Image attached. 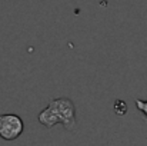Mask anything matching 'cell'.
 <instances>
[{
	"mask_svg": "<svg viewBox=\"0 0 147 146\" xmlns=\"http://www.w3.org/2000/svg\"><path fill=\"white\" fill-rule=\"evenodd\" d=\"M37 119L47 129L60 123L66 130L71 132L76 128V106L69 97L50 99L47 107L39 113Z\"/></svg>",
	"mask_w": 147,
	"mask_h": 146,
	"instance_id": "obj_1",
	"label": "cell"
},
{
	"mask_svg": "<svg viewBox=\"0 0 147 146\" xmlns=\"http://www.w3.org/2000/svg\"><path fill=\"white\" fill-rule=\"evenodd\" d=\"M24 130L23 119L14 113L0 115V138L4 141L17 139Z\"/></svg>",
	"mask_w": 147,
	"mask_h": 146,
	"instance_id": "obj_2",
	"label": "cell"
},
{
	"mask_svg": "<svg viewBox=\"0 0 147 146\" xmlns=\"http://www.w3.org/2000/svg\"><path fill=\"white\" fill-rule=\"evenodd\" d=\"M136 107L143 113V116L147 120V100H142V99H136Z\"/></svg>",
	"mask_w": 147,
	"mask_h": 146,
	"instance_id": "obj_3",
	"label": "cell"
},
{
	"mask_svg": "<svg viewBox=\"0 0 147 146\" xmlns=\"http://www.w3.org/2000/svg\"><path fill=\"white\" fill-rule=\"evenodd\" d=\"M114 110L117 112V115H124L127 112V106H126V103L123 100H117L114 103Z\"/></svg>",
	"mask_w": 147,
	"mask_h": 146,
	"instance_id": "obj_4",
	"label": "cell"
}]
</instances>
